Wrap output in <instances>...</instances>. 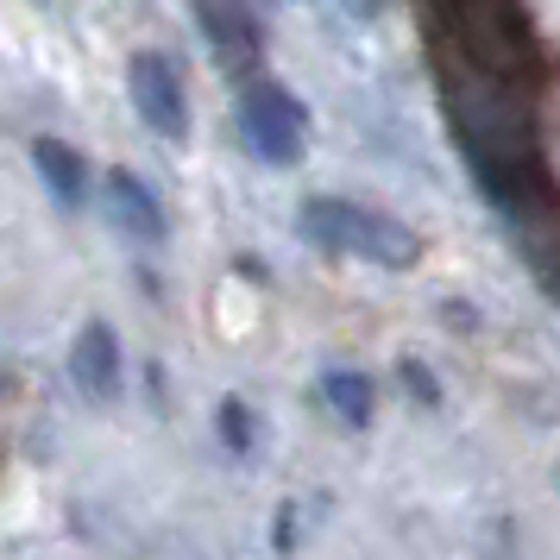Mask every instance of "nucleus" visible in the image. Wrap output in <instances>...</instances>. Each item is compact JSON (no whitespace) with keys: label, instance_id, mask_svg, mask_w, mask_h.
Here are the masks:
<instances>
[{"label":"nucleus","instance_id":"obj_1","mask_svg":"<svg viewBox=\"0 0 560 560\" xmlns=\"http://www.w3.org/2000/svg\"><path fill=\"white\" fill-rule=\"evenodd\" d=\"M303 233L322 246V253H340V258H372L384 271H409L422 258V240L390 221V214H372L359 202H340V196H315L303 202Z\"/></svg>","mask_w":560,"mask_h":560},{"label":"nucleus","instance_id":"obj_2","mask_svg":"<svg viewBox=\"0 0 560 560\" xmlns=\"http://www.w3.org/2000/svg\"><path fill=\"white\" fill-rule=\"evenodd\" d=\"M240 139L265 164H296L303 158V102L278 82H253L240 102Z\"/></svg>","mask_w":560,"mask_h":560},{"label":"nucleus","instance_id":"obj_3","mask_svg":"<svg viewBox=\"0 0 560 560\" xmlns=\"http://www.w3.org/2000/svg\"><path fill=\"white\" fill-rule=\"evenodd\" d=\"M196 20H202L208 45H214V57H221V70L246 77V70L258 63L265 32H258V13L246 7V0H196Z\"/></svg>","mask_w":560,"mask_h":560},{"label":"nucleus","instance_id":"obj_4","mask_svg":"<svg viewBox=\"0 0 560 560\" xmlns=\"http://www.w3.org/2000/svg\"><path fill=\"white\" fill-rule=\"evenodd\" d=\"M127 89H132V107H139V120L152 132H164V139H183V82H177V70H171V57H158V51H139L132 57V77H127Z\"/></svg>","mask_w":560,"mask_h":560},{"label":"nucleus","instance_id":"obj_5","mask_svg":"<svg viewBox=\"0 0 560 560\" xmlns=\"http://www.w3.org/2000/svg\"><path fill=\"white\" fill-rule=\"evenodd\" d=\"M70 372H77V390L95 397V404H114L120 397V340L107 322H89L70 347Z\"/></svg>","mask_w":560,"mask_h":560},{"label":"nucleus","instance_id":"obj_6","mask_svg":"<svg viewBox=\"0 0 560 560\" xmlns=\"http://www.w3.org/2000/svg\"><path fill=\"white\" fill-rule=\"evenodd\" d=\"M107 214H114V228L127 233V240H158V233H164L158 196L139 177H127V171H114V177H107Z\"/></svg>","mask_w":560,"mask_h":560},{"label":"nucleus","instance_id":"obj_7","mask_svg":"<svg viewBox=\"0 0 560 560\" xmlns=\"http://www.w3.org/2000/svg\"><path fill=\"white\" fill-rule=\"evenodd\" d=\"M38 171H45V183H51V196L63 208L82 202V158L70 152V145H57V139H38Z\"/></svg>","mask_w":560,"mask_h":560},{"label":"nucleus","instance_id":"obj_8","mask_svg":"<svg viewBox=\"0 0 560 560\" xmlns=\"http://www.w3.org/2000/svg\"><path fill=\"white\" fill-rule=\"evenodd\" d=\"M322 397H328V409L340 416V422H372V378H359V372H328L322 378Z\"/></svg>","mask_w":560,"mask_h":560},{"label":"nucleus","instance_id":"obj_9","mask_svg":"<svg viewBox=\"0 0 560 560\" xmlns=\"http://www.w3.org/2000/svg\"><path fill=\"white\" fill-rule=\"evenodd\" d=\"M221 434H228L233 454H246V441H253V429H246V404H221Z\"/></svg>","mask_w":560,"mask_h":560}]
</instances>
